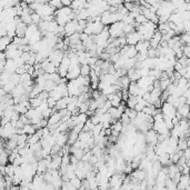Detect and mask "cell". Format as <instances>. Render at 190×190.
Instances as JSON below:
<instances>
[{
    "instance_id": "cell-28",
    "label": "cell",
    "mask_w": 190,
    "mask_h": 190,
    "mask_svg": "<svg viewBox=\"0 0 190 190\" xmlns=\"http://www.w3.org/2000/svg\"><path fill=\"white\" fill-rule=\"evenodd\" d=\"M102 130H103V127H102V124H96L93 129L91 130V133H92V137L96 138L98 136H100V133L102 132Z\"/></svg>"
},
{
    "instance_id": "cell-23",
    "label": "cell",
    "mask_w": 190,
    "mask_h": 190,
    "mask_svg": "<svg viewBox=\"0 0 190 190\" xmlns=\"http://www.w3.org/2000/svg\"><path fill=\"white\" fill-rule=\"evenodd\" d=\"M178 110V114H180L181 115L182 118H187L188 119V117H189L190 115V106L189 105H183V106L179 107L177 109Z\"/></svg>"
},
{
    "instance_id": "cell-34",
    "label": "cell",
    "mask_w": 190,
    "mask_h": 190,
    "mask_svg": "<svg viewBox=\"0 0 190 190\" xmlns=\"http://www.w3.org/2000/svg\"><path fill=\"white\" fill-rule=\"evenodd\" d=\"M111 129L114 130V131H116V132H119L121 133V131H122V129H124V124L120 121V120H118L116 124H114L112 126H111Z\"/></svg>"
},
{
    "instance_id": "cell-38",
    "label": "cell",
    "mask_w": 190,
    "mask_h": 190,
    "mask_svg": "<svg viewBox=\"0 0 190 190\" xmlns=\"http://www.w3.org/2000/svg\"><path fill=\"white\" fill-rule=\"evenodd\" d=\"M49 4H50L52 8L56 9V10H59V9H61L62 7H63V6H62V1H59V0H53V1H50Z\"/></svg>"
},
{
    "instance_id": "cell-33",
    "label": "cell",
    "mask_w": 190,
    "mask_h": 190,
    "mask_svg": "<svg viewBox=\"0 0 190 190\" xmlns=\"http://www.w3.org/2000/svg\"><path fill=\"white\" fill-rule=\"evenodd\" d=\"M78 81L80 82L81 86H84V87H89V84H91V80H90V77H84V76H80L78 78Z\"/></svg>"
},
{
    "instance_id": "cell-26",
    "label": "cell",
    "mask_w": 190,
    "mask_h": 190,
    "mask_svg": "<svg viewBox=\"0 0 190 190\" xmlns=\"http://www.w3.org/2000/svg\"><path fill=\"white\" fill-rule=\"evenodd\" d=\"M187 138H180L178 141V150L185 151L188 149V143H187Z\"/></svg>"
},
{
    "instance_id": "cell-19",
    "label": "cell",
    "mask_w": 190,
    "mask_h": 190,
    "mask_svg": "<svg viewBox=\"0 0 190 190\" xmlns=\"http://www.w3.org/2000/svg\"><path fill=\"white\" fill-rule=\"evenodd\" d=\"M17 69H18V67H17V65H16L15 60H12V59H7V65H6V69H4V71L8 72V74H10V75H12V74H16Z\"/></svg>"
},
{
    "instance_id": "cell-10",
    "label": "cell",
    "mask_w": 190,
    "mask_h": 190,
    "mask_svg": "<svg viewBox=\"0 0 190 190\" xmlns=\"http://www.w3.org/2000/svg\"><path fill=\"white\" fill-rule=\"evenodd\" d=\"M80 65L78 66H75V65H70V68H69V71L67 74V79L68 81H71V80H76L78 79L80 76Z\"/></svg>"
},
{
    "instance_id": "cell-18",
    "label": "cell",
    "mask_w": 190,
    "mask_h": 190,
    "mask_svg": "<svg viewBox=\"0 0 190 190\" xmlns=\"http://www.w3.org/2000/svg\"><path fill=\"white\" fill-rule=\"evenodd\" d=\"M56 145H58L59 147H63L68 145V135L66 132H62V133H59L56 138Z\"/></svg>"
},
{
    "instance_id": "cell-35",
    "label": "cell",
    "mask_w": 190,
    "mask_h": 190,
    "mask_svg": "<svg viewBox=\"0 0 190 190\" xmlns=\"http://www.w3.org/2000/svg\"><path fill=\"white\" fill-rule=\"evenodd\" d=\"M70 183L74 187H75L77 190H79L80 188H81V186H82V180H81V179H79L78 177H76V178H74V179H71Z\"/></svg>"
},
{
    "instance_id": "cell-16",
    "label": "cell",
    "mask_w": 190,
    "mask_h": 190,
    "mask_svg": "<svg viewBox=\"0 0 190 190\" xmlns=\"http://www.w3.org/2000/svg\"><path fill=\"white\" fill-rule=\"evenodd\" d=\"M190 185V175H182L180 181L177 185L178 190H186Z\"/></svg>"
},
{
    "instance_id": "cell-8",
    "label": "cell",
    "mask_w": 190,
    "mask_h": 190,
    "mask_svg": "<svg viewBox=\"0 0 190 190\" xmlns=\"http://www.w3.org/2000/svg\"><path fill=\"white\" fill-rule=\"evenodd\" d=\"M79 30V25H78V20H71L65 26V32H66V37H70V36L77 33Z\"/></svg>"
},
{
    "instance_id": "cell-7",
    "label": "cell",
    "mask_w": 190,
    "mask_h": 190,
    "mask_svg": "<svg viewBox=\"0 0 190 190\" xmlns=\"http://www.w3.org/2000/svg\"><path fill=\"white\" fill-rule=\"evenodd\" d=\"M161 112H162V115H164L165 117H168V118L173 119V118L176 117V115H177L178 110L173 105H170L168 102H165L164 105H162V107H161Z\"/></svg>"
},
{
    "instance_id": "cell-25",
    "label": "cell",
    "mask_w": 190,
    "mask_h": 190,
    "mask_svg": "<svg viewBox=\"0 0 190 190\" xmlns=\"http://www.w3.org/2000/svg\"><path fill=\"white\" fill-rule=\"evenodd\" d=\"M92 138V133L91 132H86V131H81L79 135V141L81 142H84V143H87V142L90 140Z\"/></svg>"
},
{
    "instance_id": "cell-17",
    "label": "cell",
    "mask_w": 190,
    "mask_h": 190,
    "mask_svg": "<svg viewBox=\"0 0 190 190\" xmlns=\"http://www.w3.org/2000/svg\"><path fill=\"white\" fill-rule=\"evenodd\" d=\"M13 42V38H10L9 36H6V37H1L0 38V50L4 52L7 48H8L10 44Z\"/></svg>"
},
{
    "instance_id": "cell-43",
    "label": "cell",
    "mask_w": 190,
    "mask_h": 190,
    "mask_svg": "<svg viewBox=\"0 0 190 190\" xmlns=\"http://www.w3.org/2000/svg\"><path fill=\"white\" fill-rule=\"evenodd\" d=\"M72 1H68V0H62V6L63 7H71Z\"/></svg>"
},
{
    "instance_id": "cell-24",
    "label": "cell",
    "mask_w": 190,
    "mask_h": 190,
    "mask_svg": "<svg viewBox=\"0 0 190 190\" xmlns=\"http://www.w3.org/2000/svg\"><path fill=\"white\" fill-rule=\"evenodd\" d=\"M22 130H23V133H26V135H28V136H32V135H35V133H37V126H35V124H27V126H25L23 128H22Z\"/></svg>"
},
{
    "instance_id": "cell-15",
    "label": "cell",
    "mask_w": 190,
    "mask_h": 190,
    "mask_svg": "<svg viewBox=\"0 0 190 190\" xmlns=\"http://www.w3.org/2000/svg\"><path fill=\"white\" fill-rule=\"evenodd\" d=\"M89 2L84 1V0H77V1H72L70 8L74 11H80L82 9H88Z\"/></svg>"
},
{
    "instance_id": "cell-36",
    "label": "cell",
    "mask_w": 190,
    "mask_h": 190,
    "mask_svg": "<svg viewBox=\"0 0 190 190\" xmlns=\"http://www.w3.org/2000/svg\"><path fill=\"white\" fill-rule=\"evenodd\" d=\"M137 4H138V2H129V1H126V2L124 4V8L127 9L129 12H132Z\"/></svg>"
},
{
    "instance_id": "cell-39",
    "label": "cell",
    "mask_w": 190,
    "mask_h": 190,
    "mask_svg": "<svg viewBox=\"0 0 190 190\" xmlns=\"http://www.w3.org/2000/svg\"><path fill=\"white\" fill-rule=\"evenodd\" d=\"M31 19H32V23H33V25H37V26H38L40 23V21L42 20V18L40 17L37 12H33L31 15Z\"/></svg>"
},
{
    "instance_id": "cell-2",
    "label": "cell",
    "mask_w": 190,
    "mask_h": 190,
    "mask_svg": "<svg viewBox=\"0 0 190 190\" xmlns=\"http://www.w3.org/2000/svg\"><path fill=\"white\" fill-rule=\"evenodd\" d=\"M105 28H106V27L102 25L101 21L95 22L89 20L88 25H87V28L84 30V32L87 33L88 36H98L99 33H101Z\"/></svg>"
},
{
    "instance_id": "cell-37",
    "label": "cell",
    "mask_w": 190,
    "mask_h": 190,
    "mask_svg": "<svg viewBox=\"0 0 190 190\" xmlns=\"http://www.w3.org/2000/svg\"><path fill=\"white\" fill-rule=\"evenodd\" d=\"M111 103H112V107H115V108H118V107L122 103V99L119 97V96H117L115 95V98L111 100Z\"/></svg>"
},
{
    "instance_id": "cell-41",
    "label": "cell",
    "mask_w": 190,
    "mask_h": 190,
    "mask_svg": "<svg viewBox=\"0 0 190 190\" xmlns=\"http://www.w3.org/2000/svg\"><path fill=\"white\" fill-rule=\"evenodd\" d=\"M182 68H183V67L181 66V63H179V62H176V63H175V66H173V70L175 71H178V72H179V71L181 70Z\"/></svg>"
},
{
    "instance_id": "cell-27",
    "label": "cell",
    "mask_w": 190,
    "mask_h": 190,
    "mask_svg": "<svg viewBox=\"0 0 190 190\" xmlns=\"http://www.w3.org/2000/svg\"><path fill=\"white\" fill-rule=\"evenodd\" d=\"M127 103V108H130V109H135V107L137 106L138 103V97H133V96H130L128 99V101L126 102Z\"/></svg>"
},
{
    "instance_id": "cell-31",
    "label": "cell",
    "mask_w": 190,
    "mask_h": 190,
    "mask_svg": "<svg viewBox=\"0 0 190 190\" xmlns=\"http://www.w3.org/2000/svg\"><path fill=\"white\" fill-rule=\"evenodd\" d=\"M124 114L128 116L131 121H133V120L136 119V118H137V115H138L137 111L135 110V109H130V108H126V110H124Z\"/></svg>"
},
{
    "instance_id": "cell-45",
    "label": "cell",
    "mask_w": 190,
    "mask_h": 190,
    "mask_svg": "<svg viewBox=\"0 0 190 190\" xmlns=\"http://www.w3.org/2000/svg\"><path fill=\"white\" fill-rule=\"evenodd\" d=\"M186 190H190V185H189V186H188V188H187Z\"/></svg>"
},
{
    "instance_id": "cell-44",
    "label": "cell",
    "mask_w": 190,
    "mask_h": 190,
    "mask_svg": "<svg viewBox=\"0 0 190 190\" xmlns=\"http://www.w3.org/2000/svg\"><path fill=\"white\" fill-rule=\"evenodd\" d=\"M187 143H188V148H190V139L187 140Z\"/></svg>"
},
{
    "instance_id": "cell-20",
    "label": "cell",
    "mask_w": 190,
    "mask_h": 190,
    "mask_svg": "<svg viewBox=\"0 0 190 190\" xmlns=\"http://www.w3.org/2000/svg\"><path fill=\"white\" fill-rule=\"evenodd\" d=\"M61 120L62 119H61L60 112H59V111H55L52 115H51V117L48 119V122H49L48 126H55V124H60Z\"/></svg>"
},
{
    "instance_id": "cell-5",
    "label": "cell",
    "mask_w": 190,
    "mask_h": 190,
    "mask_svg": "<svg viewBox=\"0 0 190 190\" xmlns=\"http://www.w3.org/2000/svg\"><path fill=\"white\" fill-rule=\"evenodd\" d=\"M63 58H65V51H62V50H57V49H53L52 51H51V53L49 55V61L51 62V63H53L55 66L57 67V68H59V66H60V63H61V61L63 60Z\"/></svg>"
},
{
    "instance_id": "cell-42",
    "label": "cell",
    "mask_w": 190,
    "mask_h": 190,
    "mask_svg": "<svg viewBox=\"0 0 190 190\" xmlns=\"http://www.w3.org/2000/svg\"><path fill=\"white\" fill-rule=\"evenodd\" d=\"M183 156H185V158L187 159V161L190 160V148H188L187 150L183 151Z\"/></svg>"
},
{
    "instance_id": "cell-30",
    "label": "cell",
    "mask_w": 190,
    "mask_h": 190,
    "mask_svg": "<svg viewBox=\"0 0 190 190\" xmlns=\"http://www.w3.org/2000/svg\"><path fill=\"white\" fill-rule=\"evenodd\" d=\"M40 140H41V137H40L38 133H35V135H32V136H29L27 143H28L29 146H31V145H35L37 142H39Z\"/></svg>"
},
{
    "instance_id": "cell-3",
    "label": "cell",
    "mask_w": 190,
    "mask_h": 190,
    "mask_svg": "<svg viewBox=\"0 0 190 190\" xmlns=\"http://www.w3.org/2000/svg\"><path fill=\"white\" fill-rule=\"evenodd\" d=\"M124 23L122 21L116 22L114 25H111L109 27V33H110V37L114 38V39H117V38H120V37H126L124 32Z\"/></svg>"
},
{
    "instance_id": "cell-21",
    "label": "cell",
    "mask_w": 190,
    "mask_h": 190,
    "mask_svg": "<svg viewBox=\"0 0 190 190\" xmlns=\"http://www.w3.org/2000/svg\"><path fill=\"white\" fill-rule=\"evenodd\" d=\"M27 29H28V26L23 22H19L17 26V36L16 37H19V38H25L26 37V32Z\"/></svg>"
},
{
    "instance_id": "cell-40",
    "label": "cell",
    "mask_w": 190,
    "mask_h": 190,
    "mask_svg": "<svg viewBox=\"0 0 190 190\" xmlns=\"http://www.w3.org/2000/svg\"><path fill=\"white\" fill-rule=\"evenodd\" d=\"M135 20H136V23H137V25H143V23H147V22H148L147 18L145 17L142 13H141V15H139V16H138V17L135 19Z\"/></svg>"
},
{
    "instance_id": "cell-14",
    "label": "cell",
    "mask_w": 190,
    "mask_h": 190,
    "mask_svg": "<svg viewBox=\"0 0 190 190\" xmlns=\"http://www.w3.org/2000/svg\"><path fill=\"white\" fill-rule=\"evenodd\" d=\"M138 53H141V55H148V51L150 49V42L146 41V40H141L139 44L136 46Z\"/></svg>"
},
{
    "instance_id": "cell-29",
    "label": "cell",
    "mask_w": 190,
    "mask_h": 190,
    "mask_svg": "<svg viewBox=\"0 0 190 190\" xmlns=\"http://www.w3.org/2000/svg\"><path fill=\"white\" fill-rule=\"evenodd\" d=\"M28 110H29V109H28L27 107L23 106V105H21V103H19V105H16V106H15V111L18 112L20 116L26 115L27 112H28Z\"/></svg>"
},
{
    "instance_id": "cell-32",
    "label": "cell",
    "mask_w": 190,
    "mask_h": 190,
    "mask_svg": "<svg viewBox=\"0 0 190 190\" xmlns=\"http://www.w3.org/2000/svg\"><path fill=\"white\" fill-rule=\"evenodd\" d=\"M90 71H91V67L89 65H84L80 67V75L84 77H88L90 75Z\"/></svg>"
},
{
    "instance_id": "cell-9",
    "label": "cell",
    "mask_w": 190,
    "mask_h": 190,
    "mask_svg": "<svg viewBox=\"0 0 190 190\" xmlns=\"http://www.w3.org/2000/svg\"><path fill=\"white\" fill-rule=\"evenodd\" d=\"M158 137L159 135L156 132L154 129L149 130L148 132L146 133V142L148 146H151V147H155L159 143V140H158Z\"/></svg>"
},
{
    "instance_id": "cell-11",
    "label": "cell",
    "mask_w": 190,
    "mask_h": 190,
    "mask_svg": "<svg viewBox=\"0 0 190 190\" xmlns=\"http://www.w3.org/2000/svg\"><path fill=\"white\" fill-rule=\"evenodd\" d=\"M126 39H127V44H128V46H137L142 40V37L141 35L136 30L133 31L132 33L126 36Z\"/></svg>"
},
{
    "instance_id": "cell-6",
    "label": "cell",
    "mask_w": 190,
    "mask_h": 190,
    "mask_svg": "<svg viewBox=\"0 0 190 190\" xmlns=\"http://www.w3.org/2000/svg\"><path fill=\"white\" fill-rule=\"evenodd\" d=\"M0 133H1V137H2L4 140V139L9 140V139H11L15 135H17V128H15L12 124H11V122H9V124H7L6 126L1 127Z\"/></svg>"
},
{
    "instance_id": "cell-13",
    "label": "cell",
    "mask_w": 190,
    "mask_h": 190,
    "mask_svg": "<svg viewBox=\"0 0 190 190\" xmlns=\"http://www.w3.org/2000/svg\"><path fill=\"white\" fill-rule=\"evenodd\" d=\"M147 176H148L147 171L142 170V169H136V170H133V173H131V177H132L133 180H136V181H139V182H141V181H143V180H146Z\"/></svg>"
},
{
    "instance_id": "cell-12",
    "label": "cell",
    "mask_w": 190,
    "mask_h": 190,
    "mask_svg": "<svg viewBox=\"0 0 190 190\" xmlns=\"http://www.w3.org/2000/svg\"><path fill=\"white\" fill-rule=\"evenodd\" d=\"M161 41H162V33H161L159 30H157L155 32L154 37H152L151 40L149 41V42H150V48L158 49L159 48L160 44H161Z\"/></svg>"
},
{
    "instance_id": "cell-4",
    "label": "cell",
    "mask_w": 190,
    "mask_h": 190,
    "mask_svg": "<svg viewBox=\"0 0 190 190\" xmlns=\"http://www.w3.org/2000/svg\"><path fill=\"white\" fill-rule=\"evenodd\" d=\"M127 178L126 173H115L112 177L109 179V185L111 189H120L121 186L124 185V180Z\"/></svg>"
},
{
    "instance_id": "cell-1",
    "label": "cell",
    "mask_w": 190,
    "mask_h": 190,
    "mask_svg": "<svg viewBox=\"0 0 190 190\" xmlns=\"http://www.w3.org/2000/svg\"><path fill=\"white\" fill-rule=\"evenodd\" d=\"M74 19H76V16L70 7H62L55 12V20L59 26H66L68 22Z\"/></svg>"
},
{
    "instance_id": "cell-22",
    "label": "cell",
    "mask_w": 190,
    "mask_h": 190,
    "mask_svg": "<svg viewBox=\"0 0 190 190\" xmlns=\"http://www.w3.org/2000/svg\"><path fill=\"white\" fill-rule=\"evenodd\" d=\"M139 91H140V88H139V86L137 84V82H131V84H130V86H129V88H128L129 96L138 97Z\"/></svg>"
}]
</instances>
